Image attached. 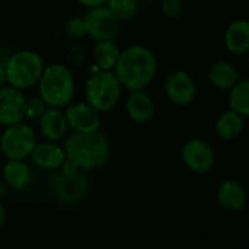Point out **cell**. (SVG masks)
<instances>
[{
  "label": "cell",
  "instance_id": "484cf974",
  "mask_svg": "<svg viewBox=\"0 0 249 249\" xmlns=\"http://www.w3.org/2000/svg\"><path fill=\"white\" fill-rule=\"evenodd\" d=\"M182 0H161L160 3V9L161 14L167 18H176L180 15L182 12Z\"/></svg>",
  "mask_w": 249,
  "mask_h": 249
},
{
  "label": "cell",
  "instance_id": "7c38bea8",
  "mask_svg": "<svg viewBox=\"0 0 249 249\" xmlns=\"http://www.w3.org/2000/svg\"><path fill=\"white\" fill-rule=\"evenodd\" d=\"M52 191L54 196L63 202H78L87 196L88 183L79 172L72 175L60 172L52 180Z\"/></svg>",
  "mask_w": 249,
  "mask_h": 249
},
{
  "label": "cell",
  "instance_id": "4fadbf2b",
  "mask_svg": "<svg viewBox=\"0 0 249 249\" xmlns=\"http://www.w3.org/2000/svg\"><path fill=\"white\" fill-rule=\"evenodd\" d=\"M31 163L40 169V170H47V172H56L60 170L62 166L66 161V153L63 145L54 141H44V142H37L33 153L30 154Z\"/></svg>",
  "mask_w": 249,
  "mask_h": 249
},
{
  "label": "cell",
  "instance_id": "f1b7e54d",
  "mask_svg": "<svg viewBox=\"0 0 249 249\" xmlns=\"http://www.w3.org/2000/svg\"><path fill=\"white\" fill-rule=\"evenodd\" d=\"M6 221V210H5V205L0 201V227H2Z\"/></svg>",
  "mask_w": 249,
  "mask_h": 249
},
{
  "label": "cell",
  "instance_id": "44dd1931",
  "mask_svg": "<svg viewBox=\"0 0 249 249\" xmlns=\"http://www.w3.org/2000/svg\"><path fill=\"white\" fill-rule=\"evenodd\" d=\"M120 47L114 40L95 41L92 50V60L100 71H113L120 54Z\"/></svg>",
  "mask_w": 249,
  "mask_h": 249
},
{
  "label": "cell",
  "instance_id": "f546056e",
  "mask_svg": "<svg viewBox=\"0 0 249 249\" xmlns=\"http://www.w3.org/2000/svg\"><path fill=\"white\" fill-rule=\"evenodd\" d=\"M248 66H249V52H248Z\"/></svg>",
  "mask_w": 249,
  "mask_h": 249
},
{
  "label": "cell",
  "instance_id": "30bf717a",
  "mask_svg": "<svg viewBox=\"0 0 249 249\" xmlns=\"http://www.w3.org/2000/svg\"><path fill=\"white\" fill-rule=\"evenodd\" d=\"M27 97L18 88L5 85L0 88V124H9L22 122L25 119Z\"/></svg>",
  "mask_w": 249,
  "mask_h": 249
},
{
  "label": "cell",
  "instance_id": "7402d4cb",
  "mask_svg": "<svg viewBox=\"0 0 249 249\" xmlns=\"http://www.w3.org/2000/svg\"><path fill=\"white\" fill-rule=\"evenodd\" d=\"M229 107L243 117L249 116V79H239L230 89Z\"/></svg>",
  "mask_w": 249,
  "mask_h": 249
},
{
  "label": "cell",
  "instance_id": "d4e9b609",
  "mask_svg": "<svg viewBox=\"0 0 249 249\" xmlns=\"http://www.w3.org/2000/svg\"><path fill=\"white\" fill-rule=\"evenodd\" d=\"M65 33L69 38H82L84 36H87V30H85V22L81 18H72L65 24Z\"/></svg>",
  "mask_w": 249,
  "mask_h": 249
},
{
  "label": "cell",
  "instance_id": "4316f807",
  "mask_svg": "<svg viewBox=\"0 0 249 249\" xmlns=\"http://www.w3.org/2000/svg\"><path fill=\"white\" fill-rule=\"evenodd\" d=\"M76 2H78L81 6H84V8L89 9V8H95V6L106 5L107 0H76Z\"/></svg>",
  "mask_w": 249,
  "mask_h": 249
},
{
  "label": "cell",
  "instance_id": "603a6c76",
  "mask_svg": "<svg viewBox=\"0 0 249 249\" xmlns=\"http://www.w3.org/2000/svg\"><path fill=\"white\" fill-rule=\"evenodd\" d=\"M106 6L120 22L134 19L140 9L138 0H107Z\"/></svg>",
  "mask_w": 249,
  "mask_h": 249
},
{
  "label": "cell",
  "instance_id": "2e32d148",
  "mask_svg": "<svg viewBox=\"0 0 249 249\" xmlns=\"http://www.w3.org/2000/svg\"><path fill=\"white\" fill-rule=\"evenodd\" d=\"M223 43L231 54H246L249 52V21L236 19L230 22L224 31Z\"/></svg>",
  "mask_w": 249,
  "mask_h": 249
},
{
  "label": "cell",
  "instance_id": "6da1fadb",
  "mask_svg": "<svg viewBox=\"0 0 249 249\" xmlns=\"http://www.w3.org/2000/svg\"><path fill=\"white\" fill-rule=\"evenodd\" d=\"M113 72L124 89H145L157 73L156 54L142 44L128 46L120 50Z\"/></svg>",
  "mask_w": 249,
  "mask_h": 249
},
{
  "label": "cell",
  "instance_id": "8fae6325",
  "mask_svg": "<svg viewBox=\"0 0 249 249\" xmlns=\"http://www.w3.org/2000/svg\"><path fill=\"white\" fill-rule=\"evenodd\" d=\"M164 92L173 104L186 106L196 95V84L188 72L173 71L164 79Z\"/></svg>",
  "mask_w": 249,
  "mask_h": 249
},
{
  "label": "cell",
  "instance_id": "9a60e30c",
  "mask_svg": "<svg viewBox=\"0 0 249 249\" xmlns=\"http://www.w3.org/2000/svg\"><path fill=\"white\" fill-rule=\"evenodd\" d=\"M124 110L132 122L147 123L156 113V104L145 89H135L129 91L126 103H124Z\"/></svg>",
  "mask_w": 249,
  "mask_h": 249
},
{
  "label": "cell",
  "instance_id": "ba28073f",
  "mask_svg": "<svg viewBox=\"0 0 249 249\" xmlns=\"http://www.w3.org/2000/svg\"><path fill=\"white\" fill-rule=\"evenodd\" d=\"M180 159L186 169H189L194 173L204 175L208 173L215 161V154L213 147L201 140V138H192L186 141L180 151Z\"/></svg>",
  "mask_w": 249,
  "mask_h": 249
},
{
  "label": "cell",
  "instance_id": "83f0119b",
  "mask_svg": "<svg viewBox=\"0 0 249 249\" xmlns=\"http://www.w3.org/2000/svg\"><path fill=\"white\" fill-rule=\"evenodd\" d=\"M8 85V81H6V71H5V63L0 62V88Z\"/></svg>",
  "mask_w": 249,
  "mask_h": 249
},
{
  "label": "cell",
  "instance_id": "ffe728a7",
  "mask_svg": "<svg viewBox=\"0 0 249 249\" xmlns=\"http://www.w3.org/2000/svg\"><path fill=\"white\" fill-rule=\"evenodd\" d=\"M207 78L214 88L226 91L230 89L239 81V73L237 69L230 62L217 60L208 68Z\"/></svg>",
  "mask_w": 249,
  "mask_h": 249
},
{
  "label": "cell",
  "instance_id": "5bb4252c",
  "mask_svg": "<svg viewBox=\"0 0 249 249\" xmlns=\"http://www.w3.org/2000/svg\"><path fill=\"white\" fill-rule=\"evenodd\" d=\"M37 120L38 129L47 141L59 142L66 137L69 131L65 111L57 107H47L46 111Z\"/></svg>",
  "mask_w": 249,
  "mask_h": 249
},
{
  "label": "cell",
  "instance_id": "5b68a950",
  "mask_svg": "<svg viewBox=\"0 0 249 249\" xmlns=\"http://www.w3.org/2000/svg\"><path fill=\"white\" fill-rule=\"evenodd\" d=\"M44 66H46L44 60L37 52L33 50L15 52L5 62L8 85L18 88L21 91L36 87L44 71Z\"/></svg>",
  "mask_w": 249,
  "mask_h": 249
},
{
  "label": "cell",
  "instance_id": "3957f363",
  "mask_svg": "<svg viewBox=\"0 0 249 249\" xmlns=\"http://www.w3.org/2000/svg\"><path fill=\"white\" fill-rule=\"evenodd\" d=\"M38 95L47 107H66L75 97V76L63 63H50L37 82Z\"/></svg>",
  "mask_w": 249,
  "mask_h": 249
},
{
  "label": "cell",
  "instance_id": "ac0fdd59",
  "mask_svg": "<svg viewBox=\"0 0 249 249\" xmlns=\"http://www.w3.org/2000/svg\"><path fill=\"white\" fill-rule=\"evenodd\" d=\"M2 180L12 191H24L33 180V170L25 160H8L2 169Z\"/></svg>",
  "mask_w": 249,
  "mask_h": 249
},
{
  "label": "cell",
  "instance_id": "277c9868",
  "mask_svg": "<svg viewBox=\"0 0 249 249\" xmlns=\"http://www.w3.org/2000/svg\"><path fill=\"white\" fill-rule=\"evenodd\" d=\"M123 87L113 71H97L88 76L84 87L85 101L100 113L113 110L120 101Z\"/></svg>",
  "mask_w": 249,
  "mask_h": 249
},
{
  "label": "cell",
  "instance_id": "7a4b0ae2",
  "mask_svg": "<svg viewBox=\"0 0 249 249\" xmlns=\"http://www.w3.org/2000/svg\"><path fill=\"white\" fill-rule=\"evenodd\" d=\"M66 160L78 170H95L103 167L110 159L111 147L108 138L100 131L95 132H72L65 141Z\"/></svg>",
  "mask_w": 249,
  "mask_h": 249
},
{
  "label": "cell",
  "instance_id": "e0dca14e",
  "mask_svg": "<svg viewBox=\"0 0 249 249\" xmlns=\"http://www.w3.org/2000/svg\"><path fill=\"white\" fill-rule=\"evenodd\" d=\"M246 199L248 194L245 186L234 179L223 180L217 189V201L226 211H240L246 205Z\"/></svg>",
  "mask_w": 249,
  "mask_h": 249
},
{
  "label": "cell",
  "instance_id": "d6986e66",
  "mask_svg": "<svg viewBox=\"0 0 249 249\" xmlns=\"http://www.w3.org/2000/svg\"><path fill=\"white\" fill-rule=\"evenodd\" d=\"M243 119H245L243 116H240L231 108L223 111L214 123V131L217 137L223 141L236 140L243 131V126H245Z\"/></svg>",
  "mask_w": 249,
  "mask_h": 249
},
{
  "label": "cell",
  "instance_id": "52a82bcc",
  "mask_svg": "<svg viewBox=\"0 0 249 249\" xmlns=\"http://www.w3.org/2000/svg\"><path fill=\"white\" fill-rule=\"evenodd\" d=\"M87 36L94 41L116 40L120 33V21L107 9L106 5L87 9L82 17Z\"/></svg>",
  "mask_w": 249,
  "mask_h": 249
},
{
  "label": "cell",
  "instance_id": "8992f818",
  "mask_svg": "<svg viewBox=\"0 0 249 249\" xmlns=\"http://www.w3.org/2000/svg\"><path fill=\"white\" fill-rule=\"evenodd\" d=\"M37 142V132L22 120L5 126L0 135V151L8 160H27Z\"/></svg>",
  "mask_w": 249,
  "mask_h": 249
},
{
  "label": "cell",
  "instance_id": "9c48e42d",
  "mask_svg": "<svg viewBox=\"0 0 249 249\" xmlns=\"http://www.w3.org/2000/svg\"><path fill=\"white\" fill-rule=\"evenodd\" d=\"M65 117L68 126L72 132L87 134L95 132L101 128V116L100 111L89 106L87 101H76L66 106Z\"/></svg>",
  "mask_w": 249,
  "mask_h": 249
},
{
  "label": "cell",
  "instance_id": "cb8c5ba5",
  "mask_svg": "<svg viewBox=\"0 0 249 249\" xmlns=\"http://www.w3.org/2000/svg\"><path fill=\"white\" fill-rule=\"evenodd\" d=\"M47 108V104L41 100L40 95L33 97V98H27V104H25V117L27 119H38Z\"/></svg>",
  "mask_w": 249,
  "mask_h": 249
}]
</instances>
